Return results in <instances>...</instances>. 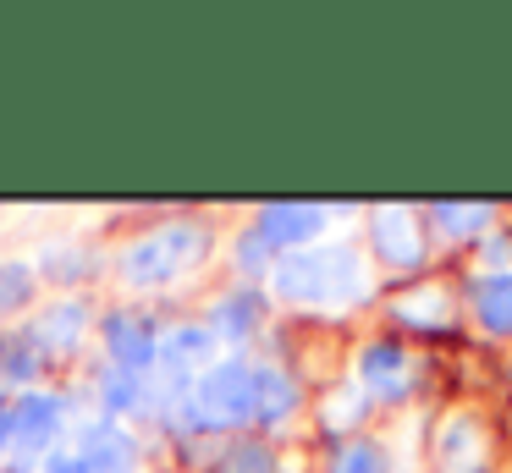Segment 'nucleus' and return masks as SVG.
<instances>
[{"label": "nucleus", "instance_id": "1", "mask_svg": "<svg viewBox=\"0 0 512 473\" xmlns=\"http://www.w3.org/2000/svg\"><path fill=\"white\" fill-rule=\"evenodd\" d=\"M270 286H276L281 303L331 308L336 314V308H353L369 292V275L353 248H298L270 264Z\"/></svg>", "mask_w": 512, "mask_h": 473}, {"label": "nucleus", "instance_id": "2", "mask_svg": "<svg viewBox=\"0 0 512 473\" xmlns=\"http://www.w3.org/2000/svg\"><path fill=\"white\" fill-rule=\"evenodd\" d=\"M204 259H210V226H199V220H166V226L144 231V237H133L116 253V275L133 292H160V286L182 281L188 270H199Z\"/></svg>", "mask_w": 512, "mask_h": 473}, {"label": "nucleus", "instance_id": "3", "mask_svg": "<svg viewBox=\"0 0 512 473\" xmlns=\"http://www.w3.org/2000/svg\"><path fill=\"white\" fill-rule=\"evenodd\" d=\"M188 424L199 429H237L254 418V363L243 358H221L188 385V402H182Z\"/></svg>", "mask_w": 512, "mask_h": 473}, {"label": "nucleus", "instance_id": "4", "mask_svg": "<svg viewBox=\"0 0 512 473\" xmlns=\"http://www.w3.org/2000/svg\"><path fill=\"white\" fill-rule=\"evenodd\" d=\"M61 424H67V396L61 391H23L12 402V451L45 462L61 440Z\"/></svg>", "mask_w": 512, "mask_h": 473}, {"label": "nucleus", "instance_id": "5", "mask_svg": "<svg viewBox=\"0 0 512 473\" xmlns=\"http://www.w3.org/2000/svg\"><path fill=\"white\" fill-rule=\"evenodd\" d=\"M105 363H116V369H127V374H155L160 330L149 325L144 314H133V308L105 314Z\"/></svg>", "mask_w": 512, "mask_h": 473}, {"label": "nucleus", "instance_id": "6", "mask_svg": "<svg viewBox=\"0 0 512 473\" xmlns=\"http://www.w3.org/2000/svg\"><path fill=\"white\" fill-rule=\"evenodd\" d=\"M78 462L89 473H138V440L116 418H94L78 429Z\"/></svg>", "mask_w": 512, "mask_h": 473}, {"label": "nucleus", "instance_id": "7", "mask_svg": "<svg viewBox=\"0 0 512 473\" xmlns=\"http://www.w3.org/2000/svg\"><path fill=\"white\" fill-rule=\"evenodd\" d=\"M408 385H413V358L397 341L364 347V358H358V391L375 396V402H397V396H408Z\"/></svg>", "mask_w": 512, "mask_h": 473}, {"label": "nucleus", "instance_id": "8", "mask_svg": "<svg viewBox=\"0 0 512 473\" xmlns=\"http://www.w3.org/2000/svg\"><path fill=\"white\" fill-rule=\"evenodd\" d=\"M325 209H314V204H265L259 209V220H254V231L270 242V248H287V253H298V248H314V237L325 231Z\"/></svg>", "mask_w": 512, "mask_h": 473}, {"label": "nucleus", "instance_id": "9", "mask_svg": "<svg viewBox=\"0 0 512 473\" xmlns=\"http://www.w3.org/2000/svg\"><path fill=\"white\" fill-rule=\"evenodd\" d=\"M83 330H89V308H83L78 297H61V303L39 308V319L28 325V336H34V347L45 352V363H50V358H72L78 341H83Z\"/></svg>", "mask_w": 512, "mask_h": 473}, {"label": "nucleus", "instance_id": "10", "mask_svg": "<svg viewBox=\"0 0 512 473\" xmlns=\"http://www.w3.org/2000/svg\"><path fill=\"white\" fill-rule=\"evenodd\" d=\"M369 237H375V253H380L386 264H419V259H424L419 220H413L408 209H375V226H369Z\"/></svg>", "mask_w": 512, "mask_h": 473}, {"label": "nucleus", "instance_id": "11", "mask_svg": "<svg viewBox=\"0 0 512 473\" xmlns=\"http://www.w3.org/2000/svg\"><path fill=\"white\" fill-rule=\"evenodd\" d=\"M94 391H100V402H105V418H116V424H122V413H144V407L155 402L149 374H127V369H116V363H105V369H100Z\"/></svg>", "mask_w": 512, "mask_h": 473}, {"label": "nucleus", "instance_id": "12", "mask_svg": "<svg viewBox=\"0 0 512 473\" xmlns=\"http://www.w3.org/2000/svg\"><path fill=\"white\" fill-rule=\"evenodd\" d=\"M39 369H45V352L34 347L28 330H0V391H6V385L34 391Z\"/></svg>", "mask_w": 512, "mask_h": 473}, {"label": "nucleus", "instance_id": "13", "mask_svg": "<svg viewBox=\"0 0 512 473\" xmlns=\"http://www.w3.org/2000/svg\"><path fill=\"white\" fill-rule=\"evenodd\" d=\"M298 413V385L287 380L281 369H254V418L259 424H287Z\"/></svg>", "mask_w": 512, "mask_h": 473}, {"label": "nucleus", "instance_id": "14", "mask_svg": "<svg viewBox=\"0 0 512 473\" xmlns=\"http://www.w3.org/2000/svg\"><path fill=\"white\" fill-rule=\"evenodd\" d=\"M479 451H485V429H479V418H463V413H452L441 424V462L452 473H474V462H479Z\"/></svg>", "mask_w": 512, "mask_h": 473}, {"label": "nucleus", "instance_id": "15", "mask_svg": "<svg viewBox=\"0 0 512 473\" xmlns=\"http://www.w3.org/2000/svg\"><path fill=\"white\" fill-rule=\"evenodd\" d=\"M259 308L265 303H259V292H248V286L243 292H226L221 303H215V314H210V330L221 341H243V336L259 330Z\"/></svg>", "mask_w": 512, "mask_h": 473}, {"label": "nucleus", "instance_id": "16", "mask_svg": "<svg viewBox=\"0 0 512 473\" xmlns=\"http://www.w3.org/2000/svg\"><path fill=\"white\" fill-rule=\"evenodd\" d=\"M34 297H39V264L0 259V325L17 319L23 308H34Z\"/></svg>", "mask_w": 512, "mask_h": 473}, {"label": "nucleus", "instance_id": "17", "mask_svg": "<svg viewBox=\"0 0 512 473\" xmlns=\"http://www.w3.org/2000/svg\"><path fill=\"white\" fill-rule=\"evenodd\" d=\"M474 314L485 330H496V336H507L512 330V275H485V281L474 286Z\"/></svg>", "mask_w": 512, "mask_h": 473}, {"label": "nucleus", "instance_id": "18", "mask_svg": "<svg viewBox=\"0 0 512 473\" xmlns=\"http://www.w3.org/2000/svg\"><path fill=\"white\" fill-rule=\"evenodd\" d=\"M83 275H89V253L72 248V242H50V248L39 253V281L72 286V281H83Z\"/></svg>", "mask_w": 512, "mask_h": 473}, {"label": "nucleus", "instance_id": "19", "mask_svg": "<svg viewBox=\"0 0 512 473\" xmlns=\"http://www.w3.org/2000/svg\"><path fill=\"white\" fill-rule=\"evenodd\" d=\"M331 473H386V451L375 440H347L331 457Z\"/></svg>", "mask_w": 512, "mask_h": 473}, {"label": "nucleus", "instance_id": "20", "mask_svg": "<svg viewBox=\"0 0 512 473\" xmlns=\"http://www.w3.org/2000/svg\"><path fill=\"white\" fill-rule=\"evenodd\" d=\"M397 314L408 319V325H441V319H446V292L424 286V292L402 297V303H397Z\"/></svg>", "mask_w": 512, "mask_h": 473}, {"label": "nucleus", "instance_id": "21", "mask_svg": "<svg viewBox=\"0 0 512 473\" xmlns=\"http://www.w3.org/2000/svg\"><path fill=\"white\" fill-rule=\"evenodd\" d=\"M430 215L441 220V226L452 231V237H463V231H479V226H485L490 209H485V204H435Z\"/></svg>", "mask_w": 512, "mask_h": 473}, {"label": "nucleus", "instance_id": "22", "mask_svg": "<svg viewBox=\"0 0 512 473\" xmlns=\"http://www.w3.org/2000/svg\"><path fill=\"white\" fill-rule=\"evenodd\" d=\"M226 473H270V451L265 446H232Z\"/></svg>", "mask_w": 512, "mask_h": 473}, {"label": "nucleus", "instance_id": "23", "mask_svg": "<svg viewBox=\"0 0 512 473\" xmlns=\"http://www.w3.org/2000/svg\"><path fill=\"white\" fill-rule=\"evenodd\" d=\"M270 253H276V248H270V242L259 237V231H248V237L237 242V264H243L248 275H259V259H270Z\"/></svg>", "mask_w": 512, "mask_h": 473}, {"label": "nucleus", "instance_id": "24", "mask_svg": "<svg viewBox=\"0 0 512 473\" xmlns=\"http://www.w3.org/2000/svg\"><path fill=\"white\" fill-rule=\"evenodd\" d=\"M358 413H364L358 391H342V396H336V407H325V424H353Z\"/></svg>", "mask_w": 512, "mask_h": 473}, {"label": "nucleus", "instance_id": "25", "mask_svg": "<svg viewBox=\"0 0 512 473\" xmlns=\"http://www.w3.org/2000/svg\"><path fill=\"white\" fill-rule=\"evenodd\" d=\"M39 473H89V468L78 462V451H50V457L39 462Z\"/></svg>", "mask_w": 512, "mask_h": 473}, {"label": "nucleus", "instance_id": "26", "mask_svg": "<svg viewBox=\"0 0 512 473\" xmlns=\"http://www.w3.org/2000/svg\"><path fill=\"white\" fill-rule=\"evenodd\" d=\"M12 451V396L0 391V457Z\"/></svg>", "mask_w": 512, "mask_h": 473}]
</instances>
